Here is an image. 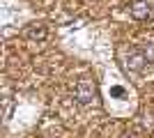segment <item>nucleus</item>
<instances>
[{"instance_id":"nucleus-6","label":"nucleus","mask_w":154,"mask_h":138,"mask_svg":"<svg viewBox=\"0 0 154 138\" xmlns=\"http://www.w3.org/2000/svg\"><path fill=\"white\" fill-rule=\"evenodd\" d=\"M110 94H113V97H124V87H120V85L110 87Z\"/></svg>"},{"instance_id":"nucleus-3","label":"nucleus","mask_w":154,"mask_h":138,"mask_svg":"<svg viewBox=\"0 0 154 138\" xmlns=\"http://www.w3.org/2000/svg\"><path fill=\"white\" fill-rule=\"evenodd\" d=\"M46 35H48V30H46V26H30L26 30V37L32 41H42L46 39Z\"/></svg>"},{"instance_id":"nucleus-2","label":"nucleus","mask_w":154,"mask_h":138,"mask_svg":"<svg viewBox=\"0 0 154 138\" xmlns=\"http://www.w3.org/2000/svg\"><path fill=\"white\" fill-rule=\"evenodd\" d=\"M145 65H147V58H145L143 48H134V51L127 55V69L129 72H140Z\"/></svg>"},{"instance_id":"nucleus-1","label":"nucleus","mask_w":154,"mask_h":138,"mask_svg":"<svg viewBox=\"0 0 154 138\" xmlns=\"http://www.w3.org/2000/svg\"><path fill=\"white\" fill-rule=\"evenodd\" d=\"M94 94H97V87L90 81H78L76 87H74V97H76L78 104H90L94 99Z\"/></svg>"},{"instance_id":"nucleus-5","label":"nucleus","mask_w":154,"mask_h":138,"mask_svg":"<svg viewBox=\"0 0 154 138\" xmlns=\"http://www.w3.org/2000/svg\"><path fill=\"white\" fill-rule=\"evenodd\" d=\"M140 48H143V53H145L147 62H154V41H149V44H143Z\"/></svg>"},{"instance_id":"nucleus-4","label":"nucleus","mask_w":154,"mask_h":138,"mask_svg":"<svg viewBox=\"0 0 154 138\" xmlns=\"http://www.w3.org/2000/svg\"><path fill=\"white\" fill-rule=\"evenodd\" d=\"M147 14H149V9H147V5H145V2H140V0H138V2H134V5H131V16H134V19L143 21V19H147Z\"/></svg>"}]
</instances>
